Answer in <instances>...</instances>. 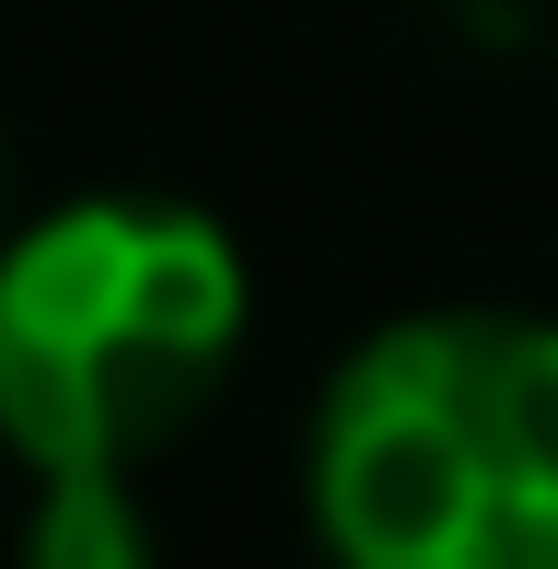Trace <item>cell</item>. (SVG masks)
<instances>
[{
	"label": "cell",
	"instance_id": "1",
	"mask_svg": "<svg viewBox=\"0 0 558 569\" xmlns=\"http://www.w3.org/2000/svg\"><path fill=\"white\" fill-rule=\"evenodd\" d=\"M302 511L326 569H558V315L372 326L315 396Z\"/></svg>",
	"mask_w": 558,
	"mask_h": 569
},
{
	"label": "cell",
	"instance_id": "2",
	"mask_svg": "<svg viewBox=\"0 0 558 569\" xmlns=\"http://www.w3.org/2000/svg\"><path fill=\"white\" fill-rule=\"evenodd\" d=\"M257 279L198 198L93 187L0 232V453L151 465L233 383Z\"/></svg>",
	"mask_w": 558,
	"mask_h": 569
},
{
	"label": "cell",
	"instance_id": "3",
	"mask_svg": "<svg viewBox=\"0 0 558 569\" xmlns=\"http://www.w3.org/2000/svg\"><path fill=\"white\" fill-rule=\"evenodd\" d=\"M23 569H163L140 511V465H59L23 511Z\"/></svg>",
	"mask_w": 558,
	"mask_h": 569
},
{
	"label": "cell",
	"instance_id": "4",
	"mask_svg": "<svg viewBox=\"0 0 558 569\" xmlns=\"http://www.w3.org/2000/svg\"><path fill=\"white\" fill-rule=\"evenodd\" d=\"M430 12L466 47H489V59H547L558 70V0H430Z\"/></svg>",
	"mask_w": 558,
	"mask_h": 569
},
{
	"label": "cell",
	"instance_id": "5",
	"mask_svg": "<svg viewBox=\"0 0 558 569\" xmlns=\"http://www.w3.org/2000/svg\"><path fill=\"white\" fill-rule=\"evenodd\" d=\"M0 232H12V140H0Z\"/></svg>",
	"mask_w": 558,
	"mask_h": 569
}]
</instances>
